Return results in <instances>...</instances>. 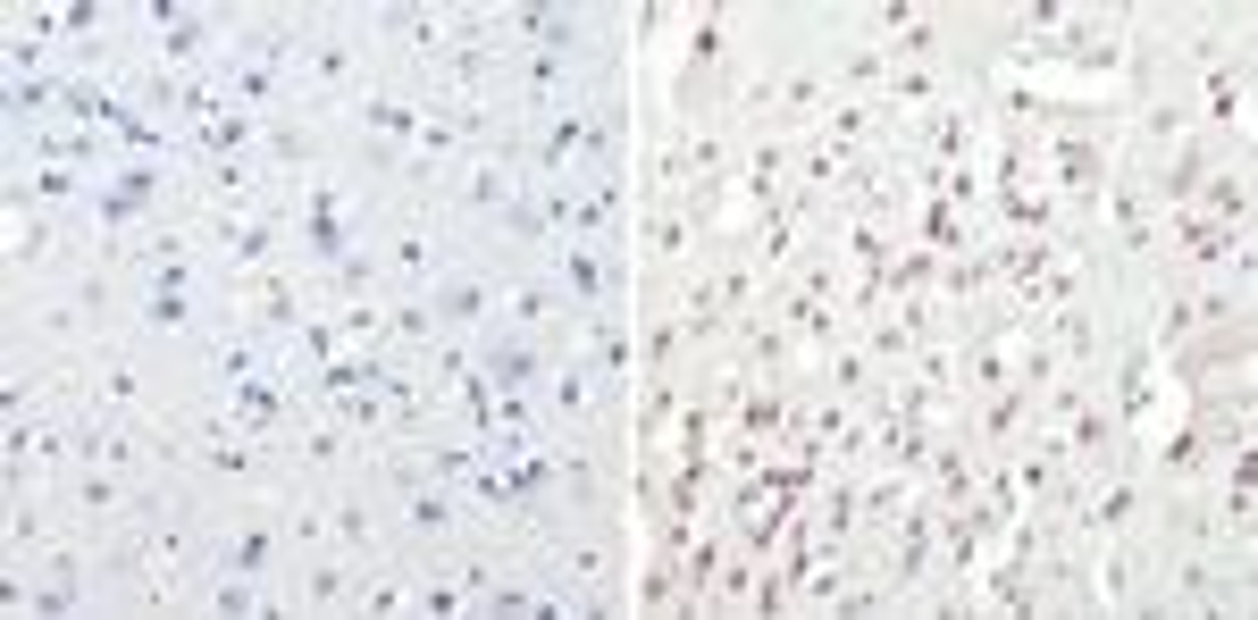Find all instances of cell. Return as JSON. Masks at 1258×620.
<instances>
[{
	"label": "cell",
	"mask_w": 1258,
	"mask_h": 620,
	"mask_svg": "<svg viewBox=\"0 0 1258 620\" xmlns=\"http://www.w3.org/2000/svg\"><path fill=\"white\" fill-rule=\"evenodd\" d=\"M487 377H496V386H529V377H537V360L520 353V344H504V353L487 360Z\"/></svg>",
	"instance_id": "obj_1"
}]
</instances>
